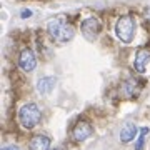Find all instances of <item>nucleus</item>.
<instances>
[{
	"label": "nucleus",
	"mask_w": 150,
	"mask_h": 150,
	"mask_svg": "<svg viewBox=\"0 0 150 150\" xmlns=\"http://www.w3.org/2000/svg\"><path fill=\"white\" fill-rule=\"evenodd\" d=\"M40 120H42V112H40L37 103L28 102L18 110V122L22 123L23 129L30 130L33 127H37L38 123H40Z\"/></svg>",
	"instance_id": "f03ea898"
},
{
	"label": "nucleus",
	"mask_w": 150,
	"mask_h": 150,
	"mask_svg": "<svg viewBox=\"0 0 150 150\" xmlns=\"http://www.w3.org/2000/svg\"><path fill=\"white\" fill-rule=\"evenodd\" d=\"M134 33H135L134 17H130V15L120 17L117 20V23H115V35L118 37V40L123 43H130L134 40Z\"/></svg>",
	"instance_id": "7ed1b4c3"
},
{
	"label": "nucleus",
	"mask_w": 150,
	"mask_h": 150,
	"mask_svg": "<svg viewBox=\"0 0 150 150\" xmlns=\"http://www.w3.org/2000/svg\"><path fill=\"white\" fill-rule=\"evenodd\" d=\"M92 132H93V129L90 127L88 122H79L74 127V130H72V135H74V139L77 142H83V140H87L92 135Z\"/></svg>",
	"instance_id": "423d86ee"
},
{
	"label": "nucleus",
	"mask_w": 150,
	"mask_h": 150,
	"mask_svg": "<svg viewBox=\"0 0 150 150\" xmlns=\"http://www.w3.org/2000/svg\"><path fill=\"white\" fill-rule=\"evenodd\" d=\"M54 87H55L54 77H42V79L37 82V90H38L40 95H48L50 92L54 90Z\"/></svg>",
	"instance_id": "9d476101"
},
{
	"label": "nucleus",
	"mask_w": 150,
	"mask_h": 150,
	"mask_svg": "<svg viewBox=\"0 0 150 150\" xmlns=\"http://www.w3.org/2000/svg\"><path fill=\"white\" fill-rule=\"evenodd\" d=\"M57 150H60V149H57Z\"/></svg>",
	"instance_id": "4468645a"
},
{
	"label": "nucleus",
	"mask_w": 150,
	"mask_h": 150,
	"mask_svg": "<svg viewBox=\"0 0 150 150\" xmlns=\"http://www.w3.org/2000/svg\"><path fill=\"white\" fill-rule=\"evenodd\" d=\"M150 62V52L145 48H140L139 52L135 54V60H134V67L139 74H144L147 64Z\"/></svg>",
	"instance_id": "0eeeda50"
},
{
	"label": "nucleus",
	"mask_w": 150,
	"mask_h": 150,
	"mask_svg": "<svg viewBox=\"0 0 150 150\" xmlns=\"http://www.w3.org/2000/svg\"><path fill=\"white\" fill-rule=\"evenodd\" d=\"M30 15H32V12H30V10H22V13H20L22 18H28Z\"/></svg>",
	"instance_id": "f8f14e48"
},
{
	"label": "nucleus",
	"mask_w": 150,
	"mask_h": 150,
	"mask_svg": "<svg viewBox=\"0 0 150 150\" xmlns=\"http://www.w3.org/2000/svg\"><path fill=\"white\" fill-rule=\"evenodd\" d=\"M137 134H139V129L134 123H125L122 127V130H120V140L123 144H129V142H132L137 137Z\"/></svg>",
	"instance_id": "1a4fd4ad"
},
{
	"label": "nucleus",
	"mask_w": 150,
	"mask_h": 150,
	"mask_svg": "<svg viewBox=\"0 0 150 150\" xmlns=\"http://www.w3.org/2000/svg\"><path fill=\"white\" fill-rule=\"evenodd\" d=\"M47 32L48 35L54 38L55 42L59 43H67L74 38L75 32H74V27L69 25L65 22V17L60 15V17H55L47 23Z\"/></svg>",
	"instance_id": "f257e3e1"
},
{
	"label": "nucleus",
	"mask_w": 150,
	"mask_h": 150,
	"mask_svg": "<svg viewBox=\"0 0 150 150\" xmlns=\"http://www.w3.org/2000/svg\"><path fill=\"white\" fill-rule=\"evenodd\" d=\"M18 65H20V69L23 72H32V70H35V67H37V57L33 54V50H30V48L22 50L20 57H18Z\"/></svg>",
	"instance_id": "39448f33"
},
{
	"label": "nucleus",
	"mask_w": 150,
	"mask_h": 150,
	"mask_svg": "<svg viewBox=\"0 0 150 150\" xmlns=\"http://www.w3.org/2000/svg\"><path fill=\"white\" fill-rule=\"evenodd\" d=\"M80 30H82V33L85 35V38L95 40L97 35H98L100 30H102V22L98 20L97 17H88V18H85V20L82 22Z\"/></svg>",
	"instance_id": "20e7f679"
},
{
	"label": "nucleus",
	"mask_w": 150,
	"mask_h": 150,
	"mask_svg": "<svg viewBox=\"0 0 150 150\" xmlns=\"http://www.w3.org/2000/svg\"><path fill=\"white\" fill-rule=\"evenodd\" d=\"M2 150H20L18 147H13V145H10V147H4Z\"/></svg>",
	"instance_id": "ddd939ff"
},
{
	"label": "nucleus",
	"mask_w": 150,
	"mask_h": 150,
	"mask_svg": "<svg viewBox=\"0 0 150 150\" xmlns=\"http://www.w3.org/2000/svg\"><path fill=\"white\" fill-rule=\"evenodd\" d=\"M147 134H149V129H147V127H142L139 137H137V142H135V150H144V144H145Z\"/></svg>",
	"instance_id": "9b49d317"
},
{
	"label": "nucleus",
	"mask_w": 150,
	"mask_h": 150,
	"mask_svg": "<svg viewBox=\"0 0 150 150\" xmlns=\"http://www.w3.org/2000/svg\"><path fill=\"white\" fill-rule=\"evenodd\" d=\"M28 147H30V150H50V139L47 135L38 134L35 137H32Z\"/></svg>",
	"instance_id": "6e6552de"
}]
</instances>
